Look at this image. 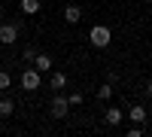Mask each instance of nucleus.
<instances>
[{
	"instance_id": "8",
	"label": "nucleus",
	"mask_w": 152,
	"mask_h": 137,
	"mask_svg": "<svg viewBox=\"0 0 152 137\" xmlns=\"http://www.w3.org/2000/svg\"><path fill=\"white\" fill-rule=\"evenodd\" d=\"M128 119L134 122V125H143V122H146V110H143L140 104H137V107H131V113H128Z\"/></svg>"
},
{
	"instance_id": "16",
	"label": "nucleus",
	"mask_w": 152,
	"mask_h": 137,
	"mask_svg": "<svg viewBox=\"0 0 152 137\" xmlns=\"http://www.w3.org/2000/svg\"><path fill=\"white\" fill-rule=\"evenodd\" d=\"M128 134H131V137H140V134H143V125H134V128H131Z\"/></svg>"
},
{
	"instance_id": "11",
	"label": "nucleus",
	"mask_w": 152,
	"mask_h": 137,
	"mask_svg": "<svg viewBox=\"0 0 152 137\" xmlns=\"http://www.w3.org/2000/svg\"><path fill=\"white\" fill-rule=\"evenodd\" d=\"M12 110H15V104H12L9 97H0V119H6V116H12Z\"/></svg>"
},
{
	"instance_id": "17",
	"label": "nucleus",
	"mask_w": 152,
	"mask_h": 137,
	"mask_svg": "<svg viewBox=\"0 0 152 137\" xmlns=\"http://www.w3.org/2000/svg\"><path fill=\"white\" fill-rule=\"evenodd\" d=\"M146 97H152V79L146 82Z\"/></svg>"
},
{
	"instance_id": "5",
	"label": "nucleus",
	"mask_w": 152,
	"mask_h": 137,
	"mask_svg": "<svg viewBox=\"0 0 152 137\" xmlns=\"http://www.w3.org/2000/svg\"><path fill=\"white\" fill-rule=\"evenodd\" d=\"M34 64H37V70H40V73H49V70H52V58H49V55H43V52H37Z\"/></svg>"
},
{
	"instance_id": "2",
	"label": "nucleus",
	"mask_w": 152,
	"mask_h": 137,
	"mask_svg": "<svg viewBox=\"0 0 152 137\" xmlns=\"http://www.w3.org/2000/svg\"><path fill=\"white\" fill-rule=\"evenodd\" d=\"M18 31H21L18 21H0V43H3V46H12V43L18 40Z\"/></svg>"
},
{
	"instance_id": "1",
	"label": "nucleus",
	"mask_w": 152,
	"mask_h": 137,
	"mask_svg": "<svg viewBox=\"0 0 152 137\" xmlns=\"http://www.w3.org/2000/svg\"><path fill=\"white\" fill-rule=\"evenodd\" d=\"M88 40H91V46H97V49H107L110 40H113V34H110L107 24H94L91 34H88Z\"/></svg>"
},
{
	"instance_id": "14",
	"label": "nucleus",
	"mask_w": 152,
	"mask_h": 137,
	"mask_svg": "<svg viewBox=\"0 0 152 137\" xmlns=\"http://www.w3.org/2000/svg\"><path fill=\"white\" fill-rule=\"evenodd\" d=\"M21 58H24V61H34V58H37V49H34V46H24V55H21Z\"/></svg>"
},
{
	"instance_id": "13",
	"label": "nucleus",
	"mask_w": 152,
	"mask_h": 137,
	"mask_svg": "<svg viewBox=\"0 0 152 137\" xmlns=\"http://www.w3.org/2000/svg\"><path fill=\"white\" fill-rule=\"evenodd\" d=\"M9 82H12V79H9V73H6V70H0V92H6V89H9Z\"/></svg>"
},
{
	"instance_id": "19",
	"label": "nucleus",
	"mask_w": 152,
	"mask_h": 137,
	"mask_svg": "<svg viewBox=\"0 0 152 137\" xmlns=\"http://www.w3.org/2000/svg\"><path fill=\"white\" fill-rule=\"evenodd\" d=\"M0 134H3V125H0Z\"/></svg>"
},
{
	"instance_id": "18",
	"label": "nucleus",
	"mask_w": 152,
	"mask_h": 137,
	"mask_svg": "<svg viewBox=\"0 0 152 137\" xmlns=\"http://www.w3.org/2000/svg\"><path fill=\"white\" fill-rule=\"evenodd\" d=\"M0 18H3V6H0Z\"/></svg>"
},
{
	"instance_id": "3",
	"label": "nucleus",
	"mask_w": 152,
	"mask_h": 137,
	"mask_svg": "<svg viewBox=\"0 0 152 137\" xmlns=\"http://www.w3.org/2000/svg\"><path fill=\"white\" fill-rule=\"evenodd\" d=\"M49 113H52V119H64L67 113H70V101L64 95H55L52 97V107H49Z\"/></svg>"
},
{
	"instance_id": "7",
	"label": "nucleus",
	"mask_w": 152,
	"mask_h": 137,
	"mask_svg": "<svg viewBox=\"0 0 152 137\" xmlns=\"http://www.w3.org/2000/svg\"><path fill=\"white\" fill-rule=\"evenodd\" d=\"M104 119H107V125H122V119H125V116H122V110H119V107H110Z\"/></svg>"
},
{
	"instance_id": "9",
	"label": "nucleus",
	"mask_w": 152,
	"mask_h": 137,
	"mask_svg": "<svg viewBox=\"0 0 152 137\" xmlns=\"http://www.w3.org/2000/svg\"><path fill=\"white\" fill-rule=\"evenodd\" d=\"M49 85H52V92H61L67 85V76L64 73H52V76H49Z\"/></svg>"
},
{
	"instance_id": "4",
	"label": "nucleus",
	"mask_w": 152,
	"mask_h": 137,
	"mask_svg": "<svg viewBox=\"0 0 152 137\" xmlns=\"http://www.w3.org/2000/svg\"><path fill=\"white\" fill-rule=\"evenodd\" d=\"M21 89H28V92L40 89V70H37V67H24V73H21Z\"/></svg>"
},
{
	"instance_id": "6",
	"label": "nucleus",
	"mask_w": 152,
	"mask_h": 137,
	"mask_svg": "<svg viewBox=\"0 0 152 137\" xmlns=\"http://www.w3.org/2000/svg\"><path fill=\"white\" fill-rule=\"evenodd\" d=\"M79 18H82V9L70 3V6L64 9V21H67V24H76V21H79Z\"/></svg>"
},
{
	"instance_id": "15",
	"label": "nucleus",
	"mask_w": 152,
	"mask_h": 137,
	"mask_svg": "<svg viewBox=\"0 0 152 137\" xmlns=\"http://www.w3.org/2000/svg\"><path fill=\"white\" fill-rule=\"evenodd\" d=\"M67 101H70V107H79V104H82V95H76V92H73Z\"/></svg>"
},
{
	"instance_id": "12",
	"label": "nucleus",
	"mask_w": 152,
	"mask_h": 137,
	"mask_svg": "<svg viewBox=\"0 0 152 137\" xmlns=\"http://www.w3.org/2000/svg\"><path fill=\"white\" fill-rule=\"evenodd\" d=\"M97 97H100V101H110V97H113V82H104V85H100V89H97Z\"/></svg>"
},
{
	"instance_id": "10",
	"label": "nucleus",
	"mask_w": 152,
	"mask_h": 137,
	"mask_svg": "<svg viewBox=\"0 0 152 137\" xmlns=\"http://www.w3.org/2000/svg\"><path fill=\"white\" fill-rule=\"evenodd\" d=\"M21 12H24V15H34V12H40V0H21Z\"/></svg>"
},
{
	"instance_id": "20",
	"label": "nucleus",
	"mask_w": 152,
	"mask_h": 137,
	"mask_svg": "<svg viewBox=\"0 0 152 137\" xmlns=\"http://www.w3.org/2000/svg\"><path fill=\"white\" fill-rule=\"evenodd\" d=\"M149 3H152V0H149Z\"/></svg>"
}]
</instances>
